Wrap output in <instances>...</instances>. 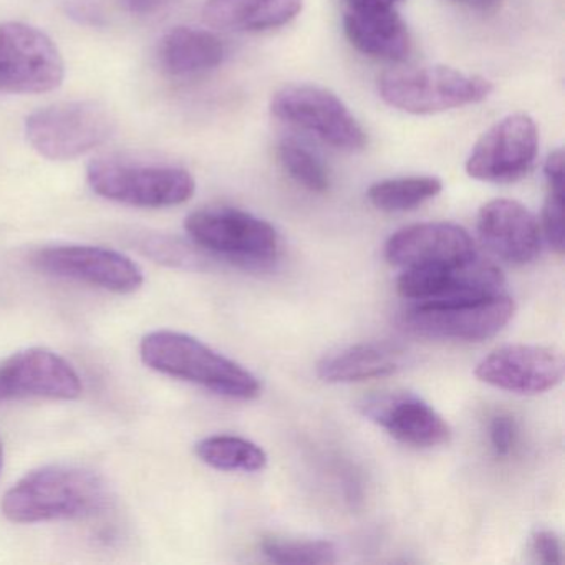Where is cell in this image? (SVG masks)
Wrapping results in <instances>:
<instances>
[{"instance_id":"30bf717a","label":"cell","mask_w":565,"mask_h":565,"mask_svg":"<svg viewBox=\"0 0 565 565\" xmlns=\"http://www.w3.org/2000/svg\"><path fill=\"white\" fill-rule=\"evenodd\" d=\"M32 266L47 276L77 280L115 294H131L145 282L143 269L127 254L100 246L58 244L42 247Z\"/></svg>"},{"instance_id":"8fae6325","label":"cell","mask_w":565,"mask_h":565,"mask_svg":"<svg viewBox=\"0 0 565 565\" xmlns=\"http://www.w3.org/2000/svg\"><path fill=\"white\" fill-rule=\"evenodd\" d=\"M539 130L525 114H512L495 121L476 141L466 160V173L484 183H514L534 167Z\"/></svg>"},{"instance_id":"83f0119b","label":"cell","mask_w":565,"mask_h":565,"mask_svg":"<svg viewBox=\"0 0 565 565\" xmlns=\"http://www.w3.org/2000/svg\"><path fill=\"white\" fill-rule=\"evenodd\" d=\"M531 552L539 564H562L561 539L552 531H537L531 539Z\"/></svg>"},{"instance_id":"9c48e42d","label":"cell","mask_w":565,"mask_h":565,"mask_svg":"<svg viewBox=\"0 0 565 565\" xmlns=\"http://www.w3.org/2000/svg\"><path fill=\"white\" fill-rule=\"evenodd\" d=\"M64 78V57L47 34L24 22L0 25V92L47 94Z\"/></svg>"},{"instance_id":"7402d4cb","label":"cell","mask_w":565,"mask_h":565,"mask_svg":"<svg viewBox=\"0 0 565 565\" xmlns=\"http://www.w3.org/2000/svg\"><path fill=\"white\" fill-rule=\"evenodd\" d=\"M194 451L201 461L220 471L256 472L267 466L266 451L239 436H207L196 443Z\"/></svg>"},{"instance_id":"277c9868","label":"cell","mask_w":565,"mask_h":565,"mask_svg":"<svg viewBox=\"0 0 565 565\" xmlns=\"http://www.w3.org/2000/svg\"><path fill=\"white\" fill-rule=\"evenodd\" d=\"M115 118L100 102H61L34 111L25 121V138L41 157L71 161L110 140Z\"/></svg>"},{"instance_id":"d6a6232c","label":"cell","mask_w":565,"mask_h":565,"mask_svg":"<svg viewBox=\"0 0 565 565\" xmlns=\"http://www.w3.org/2000/svg\"><path fill=\"white\" fill-rule=\"evenodd\" d=\"M2 466H4V445L0 441V471H2Z\"/></svg>"},{"instance_id":"7c38bea8","label":"cell","mask_w":565,"mask_h":565,"mask_svg":"<svg viewBox=\"0 0 565 565\" xmlns=\"http://www.w3.org/2000/svg\"><path fill=\"white\" fill-rule=\"evenodd\" d=\"M514 312V300L501 294L458 306H412L403 313L402 323L408 332L426 339L482 342L501 332Z\"/></svg>"},{"instance_id":"603a6c76","label":"cell","mask_w":565,"mask_h":565,"mask_svg":"<svg viewBox=\"0 0 565 565\" xmlns=\"http://www.w3.org/2000/svg\"><path fill=\"white\" fill-rule=\"evenodd\" d=\"M443 191V183L435 177L390 178L369 188L370 203L385 213L416 210L435 200Z\"/></svg>"},{"instance_id":"f1b7e54d","label":"cell","mask_w":565,"mask_h":565,"mask_svg":"<svg viewBox=\"0 0 565 565\" xmlns=\"http://www.w3.org/2000/svg\"><path fill=\"white\" fill-rule=\"evenodd\" d=\"M544 174L548 190L564 191V151L555 150L548 154L544 163Z\"/></svg>"},{"instance_id":"d6986e66","label":"cell","mask_w":565,"mask_h":565,"mask_svg":"<svg viewBox=\"0 0 565 565\" xmlns=\"http://www.w3.org/2000/svg\"><path fill=\"white\" fill-rule=\"evenodd\" d=\"M302 8L303 0H207L203 19L220 31L264 32L290 24Z\"/></svg>"},{"instance_id":"2e32d148","label":"cell","mask_w":565,"mask_h":565,"mask_svg":"<svg viewBox=\"0 0 565 565\" xmlns=\"http://www.w3.org/2000/svg\"><path fill=\"white\" fill-rule=\"evenodd\" d=\"M481 243L504 263L525 266L541 250V223L518 201L494 200L478 213Z\"/></svg>"},{"instance_id":"1f68e13d","label":"cell","mask_w":565,"mask_h":565,"mask_svg":"<svg viewBox=\"0 0 565 565\" xmlns=\"http://www.w3.org/2000/svg\"><path fill=\"white\" fill-rule=\"evenodd\" d=\"M350 8H395L402 0H347Z\"/></svg>"},{"instance_id":"44dd1931","label":"cell","mask_w":565,"mask_h":565,"mask_svg":"<svg viewBox=\"0 0 565 565\" xmlns=\"http://www.w3.org/2000/svg\"><path fill=\"white\" fill-rule=\"evenodd\" d=\"M402 365V350L385 342H369L326 356L317 372L323 382L353 383L393 375Z\"/></svg>"},{"instance_id":"8992f818","label":"cell","mask_w":565,"mask_h":565,"mask_svg":"<svg viewBox=\"0 0 565 565\" xmlns=\"http://www.w3.org/2000/svg\"><path fill=\"white\" fill-rule=\"evenodd\" d=\"M184 227L198 247L224 259L260 266L279 254V234L273 224L236 207L194 211Z\"/></svg>"},{"instance_id":"7a4b0ae2","label":"cell","mask_w":565,"mask_h":565,"mask_svg":"<svg viewBox=\"0 0 565 565\" xmlns=\"http://www.w3.org/2000/svg\"><path fill=\"white\" fill-rule=\"evenodd\" d=\"M140 355L154 372L203 386L227 398L253 399L260 383L249 370L186 333L158 330L141 340Z\"/></svg>"},{"instance_id":"4dcf8cb0","label":"cell","mask_w":565,"mask_h":565,"mask_svg":"<svg viewBox=\"0 0 565 565\" xmlns=\"http://www.w3.org/2000/svg\"><path fill=\"white\" fill-rule=\"evenodd\" d=\"M452 2L482 12L494 11V9L502 4V0H452Z\"/></svg>"},{"instance_id":"4316f807","label":"cell","mask_w":565,"mask_h":565,"mask_svg":"<svg viewBox=\"0 0 565 565\" xmlns=\"http://www.w3.org/2000/svg\"><path fill=\"white\" fill-rule=\"evenodd\" d=\"M489 439H491L492 451L498 458H508L518 443V425L514 418L505 413L492 416L489 425Z\"/></svg>"},{"instance_id":"52a82bcc","label":"cell","mask_w":565,"mask_h":565,"mask_svg":"<svg viewBox=\"0 0 565 565\" xmlns=\"http://www.w3.org/2000/svg\"><path fill=\"white\" fill-rule=\"evenodd\" d=\"M504 277L494 264L469 257L452 264L403 270L396 289L413 306L446 307L501 296Z\"/></svg>"},{"instance_id":"3957f363","label":"cell","mask_w":565,"mask_h":565,"mask_svg":"<svg viewBox=\"0 0 565 565\" xmlns=\"http://www.w3.org/2000/svg\"><path fill=\"white\" fill-rule=\"evenodd\" d=\"M494 85L481 75L448 65H419L385 72L379 81L382 100L412 115H435L481 104Z\"/></svg>"},{"instance_id":"5b68a950","label":"cell","mask_w":565,"mask_h":565,"mask_svg":"<svg viewBox=\"0 0 565 565\" xmlns=\"http://www.w3.org/2000/svg\"><path fill=\"white\" fill-rule=\"evenodd\" d=\"M87 180L105 200L151 210L186 203L196 191V181L183 168L131 163L117 158L92 161Z\"/></svg>"},{"instance_id":"4fadbf2b","label":"cell","mask_w":565,"mask_h":565,"mask_svg":"<svg viewBox=\"0 0 565 565\" xmlns=\"http://www.w3.org/2000/svg\"><path fill=\"white\" fill-rule=\"evenodd\" d=\"M82 393L84 385L77 370L52 350H22L0 363V402L77 399Z\"/></svg>"},{"instance_id":"e0dca14e","label":"cell","mask_w":565,"mask_h":565,"mask_svg":"<svg viewBox=\"0 0 565 565\" xmlns=\"http://www.w3.org/2000/svg\"><path fill=\"white\" fill-rule=\"evenodd\" d=\"M363 413L405 445L418 448L448 443V423L425 399L412 393L373 395L362 403Z\"/></svg>"},{"instance_id":"ac0fdd59","label":"cell","mask_w":565,"mask_h":565,"mask_svg":"<svg viewBox=\"0 0 565 565\" xmlns=\"http://www.w3.org/2000/svg\"><path fill=\"white\" fill-rule=\"evenodd\" d=\"M343 31L356 51L376 61L403 62L412 52V35L393 8H349Z\"/></svg>"},{"instance_id":"f546056e","label":"cell","mask_w":565,"mask_h":565,"mask_svg":"<svg viewBox=\"0 0 565 565\" xmlns=\"http://www.w3.org/2000/svg\"><path fill=\"white\" fill-rule=\"evenodd\" d=\"M121 6L131 14L151 15L171 4V0H120Z\"/></svg>"},{"instance_id":"d4e9b609","label":"cell","mask_w":565,"mask_h":565,"mask_svg":"<svg viewBox=\"0 0 565 565\" xmlns=\"http://www.w3.org/2000/svg\"><path fill=\"white\" fill-rule=\"evenodd\" d=\"M277 160L282 170L300 186L312 193H326L330 174L322 161L297 141L286 140L277 147Z\"/></svg>"},{"instance_id":"484cf974","label":"cell","mask_w":565,"mask_h":565,"mask_svg":"<svg viewBox=\"0 0 565 565\" xmlns=\"http://www.w3.org/2000/svg\"><path fill=\"white\" fill-rule=\"evenodd\" d=\"M542 236L552 250L564 254V191L548 190L544 210H542Z\"/></svg>"},{"instance_id":"6da1fadb","label":"cell","mask_w":565,"mask_h":565,"mask_svg":"<svg viewBox=\"0 0 565 565\" xmlns=\"http://www.w3.org/2000/svg\"><path fill=\"white\" fill-rule=\"evenodd\" d=\"M107 482L92 469L51 465L28 472L6 492L0 509L18 524L90 518L107 504Z\"/></svg>"},{"instance_id":"ba28073f","label":"cell","mask_w":565,"mask_h":565,"mask_svg":"<svg viewBox=\"0 0 565 565\" xmlns=\"http://www.w3.org/2000/svg\"><path fill=\"white\" fill-rule=\"evenodd\" d=\"M277 120L292 125L335 150H365L369 137L347 105L333 92L317 85H287L270 100Z\"/></svg>"},{"instance_id":"9a60e30c","label":"cell","mask_w":565,"mask_h":565,"mask_svg":"<svg viewBox=\"0 0 565 565\" xmlns=\"http://www.w3.org/2000/svg\"><path fill=\"white\" fill-rule=\"evenodd\" d=\"M476 256L468 231L452 223H419L396 231L385 246L390 264L403 269L452 264Z\"/></svg>"},{"instance_id":"cb8c5ba5","label":"cell","mask_w":565,"mask_h":565,"mask_svg":"<svg viewBox=\"0 0 565 565\" xmlns=\"http://www.w3.org/2000/svg\"><path fill=\"white\" fill-rule=\"evenodd\" d=\"M263 554L276 564H333L337 562V547L329 541H307L267 535L260 542Z\"/></svg>"},{"instance_id":"5bb4252c","label":"cell","mask_w":565,"mask_h":565,"mask_svg":"<svg viewBox=\"0 0 565 565\" xmlns=\"http://www.w3.org/2000/svg\"><path fill=\"white\" fill-rule=\"evenodd\" d=\"M564 356L557 350L539 345H505L494 350L476 366L482 383L519 393L537 395L561 385Z\"/></svg>"},{"instance_id":"ffe728a7","label":"cell","mask_w":565,"mask_h":565,"mask_svg":"<svg viewBox=\"0 0 565 565\" xmlns=\"http://www.w3.org/2000/svg\"><path fill=\"white\" fill-rule=\"evenodd\" d=\"M226 47L216 34L203 29L174 28L160 42L161 67L173 77H194L220 67Z\"/></svg>"}]
</instances>
